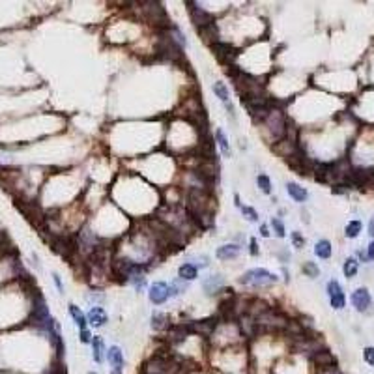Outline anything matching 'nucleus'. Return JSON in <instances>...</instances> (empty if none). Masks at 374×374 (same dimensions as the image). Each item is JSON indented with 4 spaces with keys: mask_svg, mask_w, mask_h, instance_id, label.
<instances>
[{
    "mask_svg": "<svg viewBox=\"0 0 374 374\" xmlns=\"http://www.w3.org/2000/svg\"><path fill=\"white\" fill-rule=\"evenodd\" d=\"M183 361L178 356L157 352L148 361H144L141 374H181Z\"/></svg>",
    "mask_w": 374,
    "mask_h": 374,
    "instance_id": "nucleus-1",
    "label": "nucleus"
},
{
    "mask_svg": "<svg viewBox=\"0 0 374 374\" xmlns=\"http://www.w3.org/2000/svg\"><path fill=\"white\" fill-rule=\"evenodd\" d=\"M279 283V277L266 269V267H253V269H247L240 277V285L243 286H251V288H267V286H273Z\"/></svg>",
    "mask_w": 374,
    "mask_h": 374,
    "instance_id": "nucleus-2",
    "label": "nucleus"
},
{
    "mask_svg": "<svg viewBox=\"0 0 374 374\" xmlns=\"http://www.w3.org/2000/svg\"><path fill=\"white\" fill-rule=\"evenodd\" d=\"M266 127L271 135V141L273 142H281L286 139V133H288V120L285 116V112L281 109H273L269 112V116L266 118Z\"/></svg>",
    "mask_w": 374,
    "mask_h": 374,
    "instance_id": "nucleus-3",
    "label": "nucleus"
},
{
    "mask_svg": "<svg viewBox=\"0 0 374 374\" xmlns=\"http://www.w3.org/2000/svg\"><path fill=\"white\" fill-rule=\"evenodd\" d=\"M189 8H187V12H189V17H191V21L193 24L196 26V30H202V28H208V26H212L214 23V15L210 12H206L204 8H200L196 2H185Z\"/></svg>",
    "mask_w": 374,
    "mask_h": 374,
    "instance_id": "nucleus-4",
    "label": "nucleus"
},
{
    "mask_svg": "<svg viewBox=\"0 0 374 374\" xmlns=\"http://www.w3.org/2000/svg\"><path fill=\"white\" fill-rule=\"evenodd\" d=\"M219 326V316H210L204 320H195V322H187V327L191 331V335H198V337H210L214 335V331Z\"/></svg>",
    "mask_w": 374,
    "mask_h": 374,
    "instance_id": "nucleus-5",
    "label": "nucleus"
},
{
    "mask_svg": "<svg viewBox=\"0 0 374 374\" xmlns=\"http://www.w3.org/2000/svg\"><path fill=\"white\" fill-rule=\"evenodd\" d=\"M148 300L152 305H165L170 300L169 296V285L165 281H154L150 286H148Z\"/></svg>",
    "mask_w": 374,
    "mask_h": 374,
    "instance_id": "nucleus-6",
    "label": "nucleus"
},
{
    "mask_svg": "<svg viewBox=\"0 0 374 374\" xmlns=\"http://www.w3.org/2000/svg\"><path fill=\"white\" fill-rule=\"evenodd\" d=\"M212 51H214L215 58H217L221 64H225V66H232L234 58L238 56L236 49L232 47L230 43H227V41H221V39H217V41L212 43Z\"/></svg>",
    "mask_w": 374,
    "mask_h": 374,
    "instance_id": "nucleus-7",
    "label": "nucleus"
},
{
    "mask_svg": "<svg viewBox=\"0 0 374 374\" xmlns=\"http://www.w3.org/2000/svg\"><path fill=\"white\" fill-rule=\"evenodd\" d=\"M350 302L357 313H369L371 307H373V298H371L369 290L365 288V286H361V288H357L352 292Z\"/></svg>",
    "mask_w": 374,
    "mask_h": 374,
    "instance_id": "nucleus-8",
    "label": "nucleus"
},
{
    "mask_svg": "<svg viewBox=\"0 0 374 374\" xmlns=\"http://www.w3.org/2000/svg\"><path fill=\"white\" fill-rule=\"evenodd\" d=\"M225 285H227V281H225V277L221 273H212V275L202 279V290H204L206 296H210V298L212 296H219L221 290H225Z\"/></svg>",
    "mask_w": 374,
    "mask_h": 374,
    "instance_id": "nucleus-9",
    "label": "nucleus"
},
{
    "mask_svg": "<svg viewBox=\"0 0 374 374\" xmlns=\"http://www.w3.org/2000/svg\"><path fill=\"white\" fill-rule=\"evenodd\" d=\"M189 335H191V331L187 327V322L172 324V326L167 327V342H169L170 346H176V344L183 342Z\"/></svg>",
    "mask_w": 374,
    "mask_h": 374,
    "instance_id": "nucleus-10",
    "label": "nucleus"
},
{
    "mask_svg": "<svg viewBox=\"0 0 374 374\" xmlns=\"http://www.w3.org/2000/svg\"><path fill=\"white\" fill-rule=\"evenodd\" d=\"M86 320H88V326L99 329V327L107 326L109 314H107V311L101 305H96V307H90V311L86 313Z\"/></svg>",
    "mask_w": 374,
    "mask_h": 374,
    "instance_id": "nucleus-11",
    "label": "nucleus"
},
{
    "mask_svg": "<svg viewBox=\"0 0 374 374\" xmlns=\"http://www.w3.org/2000/svg\"><path fill=\"white\" fill-rule=\"evenodd\" d=\"M242 245L240 243H223L215 249V256L223 262H229V260H236L240 254H242Z\"/></svg>",
    "mask_w": 374,
    "mask_h": 374,
    "instance_id": "nucleus-12",
    "label": "nucleus"
},
{
    "mask_svg": "<svg viewBox=\"0 0 374 374\" xmlns=\"http://www.w3.org/2000/svg\"><path fill=\"white\" fill-rule=\"evenodd\" d=\"M285 189H286V193H288L290 198H292L294 202H298V204H303V202L309 200V191H307L303 185L296 183V181H286Z\"/></svg>",
    "mask_w": 374,
    "mask_h": 374,
    "instance_id": "nucleus-13",
    "label": "nucleus"
},
{
    "mask_svg": "<svg viewBox=\"0 0 374 374\" xmlns=\"http://www.w3.org/2000/svg\"><path fill=\"white\" fill-rule=\"evenodd\" d=\"M320 369H335L337 367V359H335V356L331 354V352L327 350V348H322L320 352H316L313 357H311Z\"/></svg>",
    "mask_w": 374,
    "mask_h": 374,
    "instance_id": "nucleus-14",
    "label": "nucleus"
},
{
    "mask_svg": "<svg viewBox=\"0 0 374 374\" xmlns=\"http://www.w3.org/2000/svg\"><path fill=\"white\" fill-rule=\"evenodd\" d=\"M90 348H92V359H94L97 365H101V363L107 359V346H105V340H103L101 335H94Z\"/></svg>",
    "mask_w": 374,
    "mask_h": 374,
    "instance_id": "nucleus-15",
    "label": "nucleus"
},
{
    "mask_svg": "<svg viewBox=\"0 0 374 374\" xmlns=\"http://www.w3.org/2000/svg\"><path fill=\"white\" fill-rule=\"evenodd\" d=\"M107 363H109L112 369L124 371V367H125V359H124V352H122L120 346L112 344V346L107 348Z\"/></svg>",
    "mask_w": 374,
    "mask_h": 374,
    "instance_id": "nucleus-16",
    "label": "nucleus"
},
{
    "mask_svg": "<svg viewBox=\"0 0 374 374\" xmlns=\"http://www.w3.org/2000/svg\"><path fill=\"white\" fill-rule=\"evenodd\" d=\"M68 313H70V316L73 318V322L79 326V329H86V327H88L86 314L83 313V309H81V307H77L75 303H70V305H68Z\"/></svg>",
    "mask_w": 374,
    "mask_h": 374,
    "instance_id": "nucleus-17",
    "label": "nucleus"
},
{
    "mask_svg": "<svg viewBox=\"0 0 374 374\" xmlns=\"http://www.w3.org/2000/svg\"><path fill=\"white\" fill-rule=\"evenodd\" d=\"M212 90H214L215 97H217V99L221 101V103H223V105H227V103H230V101H232V99H230L229 86L225 85L223 81H214V83H212Z\"/></svg>",
    "mask_w": 374,
    "mask_h": 374,
    "instance_id": "nucleus-18",
    "label": "nucleus"
},
{
    "mask_svg": "<svg viewBox=\"0 0 374 374\" xmlns=\"http://www.w3.org/2000/svg\"><path fill=\"white\" fill-rule=\"evenodd\" d=\"M189 288H191V283H187V281H183V279L176 277L172 283H169V296L170 298H178V296H181V294H185Z\"/></svg>",
    "mask_w": 374,
    "mask_h": 374,
    "instance_id": "nucleus-19",
    "label": "nucleus"
},
{
    "mask_svg": "<svg viewBox=\"0 0 374 374\" xmlns=\"http://www.w3.org/2000/svg\"><path fill=\"white\" fill-rule=\"evenodd\" d=\"M178 277L183 279V281H187V283H191L195 279L198 277V267L191 262H183V264L178 267Z\"/></svg>",
    "mask_w": 374,
    "mask_h": 374,
    "instance_id": "nucleus-20",
    "label": "nucleus"
},
{
    "mask_svg": "<svg viewBox=\"0 0 374 374\" xmlns=\"http://www.w3.org/2000/svg\"><path fill=\"white\" fill-rule=\"evenodd\" d=\"M314 254L318 256V258H322V260H327V258H331V254H333V245L329 240H318V242L314 243Z\"/></svg>",
    "mask_w": 374,
    "mask_h": 374,
    "instance_id": "nucleus-21",
    "label": "nucleus"
},
{
    "mask_svg": "<svg viewBox=\"0 0 374 374\" xmlns=\"http://www.w3.org/2000/svg\"><path fill=\"white\" fill-rule=\"evenodd\" d=\"M215 141H217V146L219 150H221V154H223V157H232V148H230L229 137L225 135V131L221 127L215 129Z\"/></svg>",
    "mask_w": 374,
    "mask_h": 374,
    "instance_id": "nucleus-22",
    "label": "nucleus"
},
{
    "mask_svg": "<svg viewBox=\"0 0 374 374\" xmlns=\"http://www.w3.org/2000/svg\"><path fill=\"white\" fill-rule=\"evenodd\" d=\"M357 271H359V260L354 258V256H348V258L344 260V264H342V273H344V277L354 279L356 275H357Z\"/></svg>",
    "mask_w": 374,
    "mask_h": 374,
    "instance_id": "nucleus-23",
    "label": "nucleus"
},
{
    "mask_svg": "<svg viewBox=\"0 0 374 374\" xmlns=\"http://www.w3.org/2000/svg\"><path fill=\"white\" fill-rule=\"evenodd\" d=\"M169 318H167V314L163 313H154L152 314V318H150V327L154 329V331H163V329H167L169 327V322H167Z\"/></svg>",
    "mask_w": 374,
    "mask_h": 374,
    "instance_id": "nucleus-24",
    "label": "nucleus"
},
{
    "mask_svg": "<svg viewBox=\"0 0 374 374\" xmlns=\"http://www.w3.org/2000/svg\"><path fill=\"white\" fill-rule=\"evenodd\" d=\"M363 230V223L359 219H354L350 221L348 225H346V229H344V236L348 238V240H354V238H357L359 236V232Z\"/></svg>",
    "mask_w": 374,
    "mask_h": 374,
    "instance_id": "nucleus-25",
    "label": "nucleus"
},
{
    "mask_svg": "<svg viewBox=\"0 0 374 374\" xmlns=\"http://www.w3.org/2000/svg\"><path fill=\"white\" fill-rule=\"evenodd\" d=\"M302 271H303V275H305V277H309V279H318L320 277V267H318L316 262H311V260H305V262H303Z\"/></svg>",
    "mask_w": 374,
    "mask_h": 374,
    "instance_id": "nucleus-26",
    "label": "nucleus"
},
{
    "mask_svg": "<svg viewBox=\"0 0 374 374\" xmlns=\"http://www.w3.org/2000/svg\"><path fill=\"white\" fill-rule=\"evenodd\" d=\"M256 185L264 195H271V191H273V183H271V178L267 174H258L256 176Z\"/></svg>",
    "mask_w": 374,
    "mask_h": 374,
    "instance_id": "nucleus-27",
    "label": "nucleus"
},
{
    "mask_svg": "<svg viewBox=\"0 0 374 374\" xmlns=\"http://www.w3.org/2000/svg\"><path fill=\"white\" fill-rule=\"evenodd\" d=\"M269 227H271L273 234H275L277 238H285V236H286V227H285V223H283V219L281 217L269 219Z\"/></svg>",
    "mask_w": 374,
    "mask_h": 374,
    "instance_id": "nucleus-28",
    "label": "nucleus"
},
{
    "mask_svg": "<svg viewBox=\"0 0 374 374\" xmlns=\"http://www.w3.org/2000/svg\"><path fill=\"white\" fill-rule=\"evenodd\" d=\"M290 242H292V247L294 249H305V243H307V240H305V236H303L300 230H294V232H290Z\"/></svg>",
    "mask_w": 374,
    "mask_h": 374,
    "instance_id": "nucleus-29",
    "label": "nucleus"
},
{
    "mask_svg": "<svg viewBox=\"0 0 374 374\" xmlns=\"http://www.w3.org/2000/svg\"><path fill=\"white\" fill-rule=\"evenodd\" d=\"M86 302L92 303V307L101 305V303L105 302V294L99 292V290H90V292H86Z\"/></svg>",
    "mask_w": 374,
    "mask_h": 374,
    "instance_id": "nucleus-30",
    "label": "nucleus"
},
{
    "mask_svg": "<svg viewBox=\"0 0 374 374\" xmlns=\"http://www.w3.org/2000/svg\"><path fill=\"white\" fill-rule=\"evenodd\" d=\"M240 212H242L243 217L247 219V221H251V223H258V221H260V215H258V212L254 210L253 206H243L242 204Z\"/></svg>",
    "mask_w": 374,
    "mask_h": 374,
    "instance_id": "nucleus-31",
    "label": "nucleus"
},
{
    "mask_svg": "<svg viewBox=\"0 0 374 374\" xmlns=\"http://www.w3.org/2000/svg\"><path fill=\"white\" fill-rule=\"evenodd\" d=\"M329 303H331V307H333L335 311H342V309L346 307V296H344V292H340L337 296H331V298H329Z\"/></svg>",
    "mask_w": 374,
    "mask_h": 374,
    "instance_id": "nucleus-32",
    "label": "nucleus"
},
{
    "mask_svg": "<svg viewBox=\"0 0 374 374\" xmlns=\"http://www.w3.org/2000/svg\"><path fill=\"white\" fill-rule=\"evenodd\" d=\"M189 260H191V264L198 267V271L210 266V256L208 254H195V256H189Z\"/></svg>",
    "mask_w": 374,
    "mask_h": 374,
    "instance_id": "nucleus-33",
    "label": "nucleus"
},
{
    "mask_svg": "<svg viewBox=\"0 0 374 374\" xmlns=\"http://www.w3.org/2000/svg\"><path fill=\"white\" fill-rule=\"evenodd\" d=\"M326 292H327V298H331V296L340 294V292H342V286H340V283H338L337 279H331V281H327Z\"/></svg>",
    "mask_w": 374,
    "mask_h": 374,
    "instance_id": "nucleus-34",
    "label": "nucleus"
},
{
    "mask_svg": "<svg viewBox=\"0 0 374 374\" xmlns=\"http://www.w3.org/2000/svg\"><path fill=\"white\" fill-rule=\"evenodd\" d=\"M273 254L277 256V260H279V262H281L283 266L292 260V254H290L288 247H283V245H281L279 249H275V253H273Z\"/></svg>",
    "mask_w": 374,
    "mask_h": 374,
    "instance_id": "nucleus-35",
    "label": "nucleus"
},
{
    "mask_svg": "<svg viewBox=\"0 0 374 374\" xmlns=\"http://www.w3.org/2000/svg\"><path fill=\"white\" fill-rule=\"evenodd\" d=\"M127 285H131L133 288L137 290V292H142L146 288V277L144 275H139V277H133Z\"/></svg>",
    "mask_w": 374,
    "mask_h": 374,
    "instance_id": "nucleus-36",
    "label": "nucleus"
},
{
    "mask_svg": "<svg viewBox=\"0 0 374 374\" xmlns=\"http://www.w3.org/2000/svg\"><path fill=\"white\" fill-rule=\"evenodd\" d=\"M92 338H94V333H92L88 327L79 331V340H81L83 344H92Z\"/></svg>",
    "mask_w": 374,
    "mask_h": 374,
    "instance_id": "nucleus-37",
    "label": "nucleus"
},
{
    "mask_svg": "<svg viewBox=\"0 0 374 374\" xmlns=\"http://www.w3.org/2000/svg\"><path fill=\"white\" fill-rule=\"evenodd\" d=\"M363 359H365L367 365L374 367V346H367V348L363 350Z\"/></svg>",
    "mask_w": 374,
    "mask_h": 374,
    "instance_id": "nucleus-38",
    "label": "nucleus"
},
{
    "mask_svg": "<svg viewBox=\"0 0 374 374\" xmlns=\"http://www.w3.org/2000/svg\"><path fill=\"white\" fill-rule=\"evenodd\" d=\"M53 283H54V286H56V290H58V294H64V292H66L64 283H62V279L58 273H53Z\"/></svg>",
    "mask_w": 374,
    "mask_h": 374,
    "instance_id": "nucleus-39",
    "label": "nucleus"
},
{
    "mask_svg": "<svg viewBox=\"0 0 374 374\" xmlns=\"http://www.w3.org/2000/svg\"><path fill=\"white\" fill-rule=\"evenodd\" d=\"M258 234H260L262 238H269V236H271V232H269V225L262 223V225H260V229H258Z\"/></svg>",
    "mask_w": 374,
    "mask_h": 374,
    "instance_id": "nucleus-40",
    "label": "nucleus"
},
{
    "mask_svg": "<svg viewBox=\"0 0 374 374\" xmlns=\"http://www.w3.org/2000/svg\"><path fill=\"white\" fill-rule=\"evenodd\" d=\"M249 253L253 254V256H256V254L260 253V249H258V243H256V240H254V238H251V243H249Z\"/></svg>",
    "mask_w": 374,
    "mask_h": 374,
    "instance_id": "nucleus-41",
    "label": "nucleus"
},
{
    "mask_svg": "<svg viewBox=\"0 0 374 374\" xmlns=\"http://www.w3.org/2000/svg\"><path fill=\"white\" fill-rule=\"evenodd\" d=\"M367 258H369V262L374 260V240L369 243V247H367Z\"/></svg>",
    "mask_w": 374,
    "mask_h": 374,
    "instance_id": "nucleus-42",
    "label": "nucleus"
},
{
    "mask_svg": "<svg viewBox=\"0 0 374 374\" xmlns=\"http://www.w3.org/2000/svg\"><path fill=\"white\" fill-rule=\"evenodd\" d=\"M302 221H305V225L311 223V217H309V212H307V210H302Z\"/></svg>",
    "mask_w": 374,
    "mask_h": 374,
    "instance_id": "nucleus-43",
    "label": "nucleus"
},
{
    "mask_svg": "<svg viewBox=\"0 0 374 374\" xmlns=\"http://www.w3.org/2000/svg\"><path fill=\"white\" fill-rule=\"evenodd\" d=\"M357 258H359L361 262H369V258H367V251H361V249L357 251Z\"/></svg>",
    "mask_w": 374,
    "mask_h": 374,
    "instance_id": "nucleus-44",
    "label": "nucleus"
},
{
    "mask_svg": "<svg viewBox=\"0 0 374 374\" xmlns=\"http://www.w3.org/2000/svg\"><path fill=\"white\" fill-rule=\"evenodd\" d=\"M32 264H34V267H36V269H41V266H39V258H37L36 253H32Z\"/></svg>",
    "mask_w": 374,
    "mask_h": 374,
    "instance_id": "nucleus-45",
    "label": "nucleus"
},
{
    "mask_svg": "<svg viewBox=\"0 0 374 374\" xmlns=\"http://www.w3.org/2000/svg\"><path fill=\"white\" fill-rule=\"evenodd\" d=\"M369 234L373 236V240H374V217L369 221Z\"/></svg>",
    "mask_w": 374,
    "mask_h": 374,
    "instance_id": "nucleus-46",
    "label": "nucleus"
},
{
    "mask_svg": "<svg viewBox=\"0 0 374 374\" xmlns=\"http://www.w3.org/2000/svg\"><path fill=\"white\" fill-rule=\"evenodd\" d=\"M283 275H285V281L288 283V281H290V271L286 269V267H285V266H283Z\"/></svg>",
    "mask_w": 374,
    "mask_h": 374,
    "instance_id": "nucleus-47",
    "label": "nucleus"
},
{
    "mask_svg": "<svg viewBox=\"0 0 374 374\" xmlns=\"http://www.w3.org/2000/svg\"><path fill=\"white\" fill-rule=\"evenodd\" d=\"M109 374H124V371H118V369H110Z\"/></svg>",
    "mask_w": 374,
    "mask_h": 374,
    "instance_id": "nucleus-48",
    "label": "nucleus"
},
{
    "mask_svg": "<svg viewBox=\"0 0 374 374\" xmlns=\"http://www.w3.org/2000/svg\"><path fill=\"white\" fill-rule=\"evenodd\" d=\"M88 374H97V373H94V371H90V373H88Z\"/></svg>",
    "mask_w": 374,
    "mask_h": 374,
    "instance_id": "nucleus-49",
    "label": "nucleus"
},
{
    "mask_svg": "<svg viewBox=\"0 0 374 374\" xmlns=\"http://www.w3.org/2000/svg\"><path fill=\"white\" fill-rule=\"evenodd\" d=\"M271 374H275V373H271Z\"/></svg>",
    "mask_w": 374,
    "mask_h": 374,
    "instance_id": "nucleus-50",
    "label": "nucleus"
}]
</instances>
